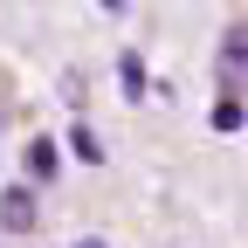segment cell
<instances>
[{
    "mask_svg": "<svg viewBox=\"0 0 248 248\" xmlns=\"http://www.w3.org/2000/svg\"><path fill=\"white\" fill-rule=\"evenodd\" d=\"M42 221V207H35V186H7V193H0V228H7V234H28V228H35Z\"/></svg>",
    "mask_w": 248,
    "mask_h": 248,
    "instance_id": "6da1fadb",
    "label": "cell"
},
{
    "mask_svg": "<svg viewBox=\"0 0 248 248\" xmlns=\"http://www.w3.org/2000/svg\"><path fill=\"white\" fill-rule=\"evenodd\" d=\"M241 69H248V28H228V42H221V90L241 104Z\"/></svg>",
    "mask_w": 248,
    "mask_h": 248,
    "instance_id": "7a4b0ae2",
    "label": "cell"
},
{
    "mask_svg": "<svg viewBox=\"0 0 248 248\" xmlns=\"http://www.w3.org/2000/svg\"><path fill=\"white\" fill-rule=\"evenodd\" d=\"M117 76H124V90H131V104L152 90V76H145V62H138V55H117Z\"/></svg>",
    "mask_w": 248,
    "mask_h": 248,
    "instance_id": "3957f363",
    "label": "cell"
},
{
    "mask_svg": "<svg viewBox=\"0 0 248 248\" xmlns=\"http://www.w3.org/2000/svg\"><path fill=\"white\" fill-rule=\"evenodd\" d=\"M69 152H76L83 166H104V145H97V131H90V124H76V131H69Z\"/></svg>",
    "mask_w": 248,
    "mask_h": 248,
    "instance_id": "277c9868",
    "label": "cell"
},
{
    "mask_svg": "<svg viewBox=\"0 0 248 248\" xmlns=\"http://www.w3.org/2000/svg\"><path fill=\"white\" fill-rule=\"evenodd\" d=\"M28 172H35V179L55 172V138H35V145H28Z\"/></svg>",
    "mask_w": 248,
    "mask_h": 248,
    "instance_id": "5b68a950",
    "label": "cell"
},
{
    "mask_svg": "<svg viewBox=\"0 0 248 248\" xmlns=\"http://www.w3.org/2000/svg\"><path fill=\"white\" fill-rule=\"evenodd\" d=\"M241 117H248V110H241L234 97H221V104H214V131H241Z\"/></svg>",
    "mask_w": 248,
    "mask_h": 248,
    "instance_id": "8992f818",
    "label": "cell"
},
{
    "mask_svg": "<svg viewBox=\"0 0 248 248\" xmlns=\"http://www.w3.org/2000/svg\"><path fill=\"white\" fill-rule=\"evenodd\" d=\"M76 248H110V241H97V234H83V241H76Z\"/></svg>",
    "mask_w": 248,
    "mask_h": 248,
    "instance_id": "52a82bcc",
    "label": "cell"
},
{
    "mask_svg": "<svg viewBox=\"0 0 248 248\" xmlns=\"http://www.w3.org/2000/svg\"><path fill=\"white\" fill-rule=\"evenodd\" d=\"M0 131H7V110H0Z\"/></svg>",
    "mask_w": 248,
    "mask_h": 248,
    "instance_id": "ba28073f",
    "label": "cell"
}]
</instances>
